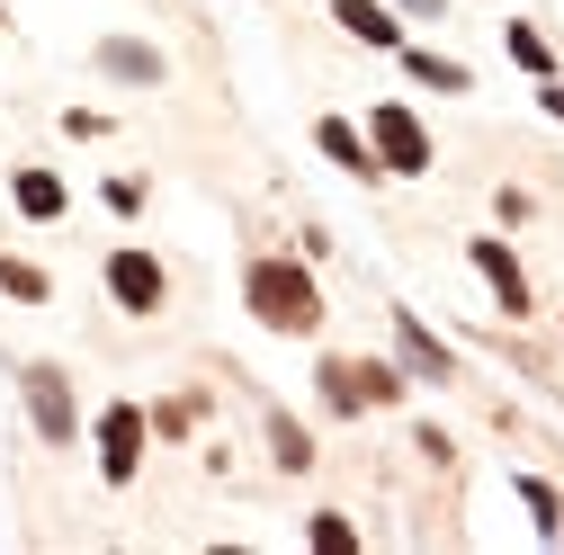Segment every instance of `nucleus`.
<instances>
[{
	"label": "nucleus",
	"instance_id": "f257e3e1",
	"mask_svg": "<svg viewBox=\"0 0 564 555\" xmlns=\"http://www.w3.org/2000/svg\"><path fill=\"white\" fill-rule=\"evenodd\" d=\"M242 314L278 340H314L323 331V278L305 251H251L242 260Z\"/></svg>",
	"mask_w": 564,
	"mask_h": 555
},
{
	"label": "nucleus",
	"instance_id": "f03ea898",
	"mask_svg": "<svg viewBox=\"0 0 564 555\" xmlns=\"http://www.w3.org/2000/svg\"><path fill=\"white\" fill-rule=\"evenodd\" d=\"M144 448H153V403L108 394V403L90 412V457H99V483H108V493H126V483L144 475Z\"/></svg>",
	"mask_w": 564,
	"mask_h": 555
},
{
	"label": "nucleus",
	"instance_id": "7ed1b4c3",
	"mask_svg": "<svg viewBox=\"0 0 564 555\" xmlns=\"http://www.w3.org/2000/svg\"><path fill=\"white\" fill-rule=\"evenodd\" d=\"M359 126H368V144H377L386 179H431L440 144H431V126H421V108H412V99H377Z\"/></svg>",
	"mask_w": 564,
	"mask_h": 555
},
{
	"label": "nucleus",
	"instance_id": "20e7f679",
	"mask_svg": "<svg viewBox=\"0 0 564 555\" xmlns=\"http://www.w3.org/2000/svg\"><path fill=\"white\" fill-rule=\"evenodd\" d=\"M466 269L484 278V296L502 305V323H529V314H538V278H529V260H520V242H511L502 225L466 242Z\"/></svg>",
	"mask_w": 564,
	"mask_h": 555
},
{
	"label": "nucleus",
	"instance_id": "39448f33",
	"mask_svg": "<svg viewBox=\"0 0 564 555\" xmlns=\"http://www.w3.org/2000/svg\"><path fill=\"white\" fill-rule=\"evenodd\" d=\"M19 403H28V431H36L45 448H73V439H82V394H73V368L28 359V368H19Z\"/></svg>",
	"mask_w": 564,
	"mask_h": 555
},
{
	"label": "nucleus",
	"instance_id": "423d86ee",
	"mask_svg": "<svg viewBox=\"0 0 564 555\" xmlns=\"http://www.w3.org/2000/svg\"><path fill=\"white\" fill-rule=\"evenodd\" d=\"M99 287H108V305H117V314L153 323V314L171 305V269H162V251H144V242H117V251L99 260Z\"/></svg>",
	"mask_w": 564,
	"mask_h": 555
},
{
	"label": "nucleus",
	"instance_id": "0eeeda50",
	"mask_svg": "<svg viewBox=\"0 0 564 555\" xmlns=\"http://www.w3.org/2000/svg\"><path fill=\"white\" fill-rule=\"evenodd\" d=\"M90 73H108V81H126V90H162V81H171V54H162L153 36H99V45H90Z\"/></svg>",
	"mask_w": 564,
	"mask_h": 555
},
{
	"label": "nucleus",
	"instance_id": "6e6552de",
	"mask_svg": "<svg viewBox=\"0 0 564 555\" xmlns=\"http://www.w3.org/2000/svg\"><path fill=\"white\" fill-rule=\"evenodd\" d=\"M323 10H332V28L349 45H368V54H403V36H412V19L394 10V0H323Z\"/></svg>",
	"mask_w": 564,
	"mask_h": 555
},
{
	"label": "nucleus",
	"instance_id": "1a4fd4ad",
	"mask_svg": "<svg viewBox=\"0 0 564 555\" xmlns=\"http://www.w3.org/2000/svg\"><path fill=\"white\" fill-rule=\"evenodd\" d=\"M314 153H323L332 171H349L359 188L386 179V162H377V144H368V126H359V117H314Z\"/></svg>",
	"mask_w": 564,
	"mask_h": 555
},
{
	"label": "nucleus",
	"instance_id": "9d476101",
	"mask_svg": "<svg viewBox=\"0 0 564 555\" xmlns=\"http://www.w3.org/2000/svg\"><path fill=\"white\" fill-rule=\"evenodd\" d=\"M394 359L412 368V385H457V350L421 314H403V305H394Z\"/></svg>",
	"mask_w": 564,
	"mask_h": 555
},
{
	"label": "nucleus",
	"instance_id": "9b49d317",
	"mask_svg": "<svg viewBox=\"0 0 564 555\" xmlns=\"http://www.w3.org/2000/svg\"><path fill=\"white\" fill-rule=\"evenodd\" d=\"M10 206L28 225H63V216H73V188H63V171H45V162H19L10 171Z\"/></svg>",
	"mask_w": 564,
	"mask_h": 555
},
{
	"label": "nucleus",
	"instance_id": "f8f14e48",
	"mask_svg": "<svg viewBox=\"0 0 564 555\" xmlns=\"http://www.w3.org/2000/svg\"><path fill=\"white\" fill-rule=\"evenodd\" d=\"M394 63H403V81H412V90H440V99H466V90H475L466 63H457V54H440V45H421V36H403V54H394Z\"/></svg>",
	"mask_w": 564,
	"mask_h": 555
},
{
	"label": "nucleus",
	"instance_id": "ddd939ff",
	"mask_svg": "<svg viewBox=\"0 0 564 555\" xmlns=\"http://www.w3.org/2000/svg\"><path fill=\"white\" fill-rule=\"evenodd\" d=\"M314 394H323L332 422H368V385H359V359H349V350H323L314 359Z\"/></svg>",
	"mask_w": 564,
	"mask_h": 555
},
{
	"label": "nucleus",
	"instance_id": "4468645a",
	"mask_svg": "<svg viewBox=\"0 0 564 555\" xmlns=\"http://www.w3.org/2000/svg\"><path fill=\"white\" fill-rule=\"evenodd\" d=\"M260 439H269V466H278V475H314V466H323V448H314V431L296 422V412H278V403L260 412Z\"/></svg>",
	"mask_w": 564,
	"mask_h": 555
},
{
	"label": "nucleus",
	"instance_id": "2eb2a0df",
	"mask_svg": "<svg viewBox=\"0 0 564 555\" xmlns=\"http://www.w3.org/2000/svg\"><path fill=\"white\" fill-rule=\"evenodd\" d=\"M502 54H511V73H529V81H555V73H564V54L546 45L538 19H511V28H502Z\"/></svg>",
	"mask_w": 564,
	"mask_h": 555
},
{
	"label": "nucleus",
	"instance_id": "dca6fc26",
	"mask_svg": "<svg viewBox=\"0 0 564 555\" xmlns=\"http://www.w3.org/2000/svg\"><path fill=\"white\" fill-rule=\"evenodd\" d=\"M511 493H520V511H529V529L555 546V529H564V493H555V475H538V466H520L511 475Z\"/></svg>",
	"mask_w": 564,
	"mask_h": 555
},
{
	"label": "nucleus",
	"instance_id": "f3484780",
	"mask_svg": "<svg viewBox=\"0 0 564 555\" xmlns=\"http://www.w3.org/2000/svg\"><path fill=\"white\" fill-rule=\"evenodd\" d=\"M206 412H216V403H206L197 385L162 394V403H153V439H197V431H206Z\"/></svg>",
	"mask_w": 564,
	"mask_h": 555
},
{
	"label": "nucleus",
	"instance_id": "a211bd4d",
	"mask_svg": "<svg viewBox=\"0 0 564 555\" xmlns=\"http://www.w3.org/2000/svg\"><path fill=\"white\" fill-rule=\"evenodd\" d=\"M359 385H368V412H403V394H412V368L403 359H359Z\"/></svg>",
	"mask_w": 564,
	"mask_h": 555
},
{
	"label": "nucleus",
	"instance_id": "6ab92c4d",
	"mask_svg": "<svg viewBox=\"0 0 564 555\" xmlns=\"http://www.w3.org/2000/svg\"><path fill=\"white\" fill-rule=\"evenodd\" d=\"M0 296L10 305H54V278L36 260H19V251H0Z\"/></svg>",
	"mask_w": 564,
	"mask_h": 555
},
{
	"label": "nucleus",
	"instance_id": "aec40b11",
	"mask_svg": "<svg viewBox=\"0 0 564 555\" xmlns=\"http://www.w3.org/2000/svg\"><path fill=\"white\" fill-rule=\"evenodd\" d=\"M99 206H108V216H144V206H153V179H144V171H117V179H99Z\"/></svg>",
	"mask_w": 564,
	"mask_h": 555
},
{
	"label": "nucleus",
	"instance_id": "412c9836",
	"mask_svg": "<svg viewBox=\"0 0 564 555\" xmlns=\"http://www.w3.org/2000/svg\"><path fill=\"white\" fill-rule=\"evenodd\" d=\"M305 537H314V546H332V555H349V546H359V520H349V511H314V520H305Z\"/></svg>",
	"mask_w": 564,
	"mask_h": 555
},
{
	"label": "nucleus",
	"instance_id": "4be33fe9",
	"mask_svg": "<svg viewBox=\"0 0 564 555\" xmlns=\"http://www.w3.org/2000/svg\"><path fill=\"white\" fill-rule=\"evenodd\" d=\"M63 134H73V144H108L117 117H108V108H63Z\"/></svg>",
	"mask_w": 564,
	"mask_h": 555
},
{
	"label": "nucleus",
	"instance_id": "5701e85b",
	"mask_svg": "<svg viewBox=\"0 0 564 555\" xmlns=\"http://www.w3.org/2000/svg\"><path fill=\"white\" fill-rule=\"evenodd\" d=\"M529 216H538V197H529V188H492V225H502V233H520Z\"/></svg>",
	"mask_w": 564,
	"mask_h": 555
},
{
	"label": "nucleus",
	"instance_id": "b1692460",
	"mask_svg": "<svg viewBox=\"0 0 564 555\" xmlns=\"http://www.w3.org/2000/svg\"><path fill=\"white\" fill-rule=\"evenodd\" d=\"M412 448H421V457H431V466H457V439H448L440 422H421V431H412Z\"/></svg>",
	"mask_w": 564,
	"mask_h": 555
},
{
	"label": "nucleus",
	"instance_id": "393cba45",
	"mask_svg": "<svg viewBox=\"0 0 564 555\" xmlns=\"http://www.w3.org/2000/svg\"><path fill=\"white\" fill-rule=\"evenodd\" d=\"M394 10H403V19H412V28H431V19H440V10H448V0H394Z\"/></svg>",
	"mask_w": 564,
	"mask_h": 555
},
{
	"label": "nucleus",
	"instance_id": "a878e982",
	"mask_svg": "<svg viewBox=\"0 0 564 555\" xmlns=\"http://www.w3.org/2000/svg\"><path fill=\"white\" fill-rule=\"evenodd\" d=\"M538 108H546V117L564 126V73H555V81H538Z\"/></svg>",
	"mask_w": 564,
	"mask_h": 555
},
{
	"label": "nucleus",
	"instance_id": "bb28decb",
	"mask_svg": "<svg viewBox=\"0 0 564 555\" xmlns=\"http://www.w3.org/2000/svg\"><path fill=\"white\" fill-rule=\"evenodd\" d=\"M0 28H10V0H0Z\"/></svg>",
	"mask_w": 564,
	"mask_h": 555
},
{
	"label": "nucleus",
	"instance_id": "cd10ccee",
	"mask_svg": "<svg viewBox=\"0 0 564 555\" xmlns=\"http://www.w3.org/2000/svg\"><path fill=\"white\" fill-rule=\"evenodd\" d=\"M555 546H564V529H555Z\"/></svg>",
	"mask_w": 564,
	"mask_h": 555
}]
</instances>
